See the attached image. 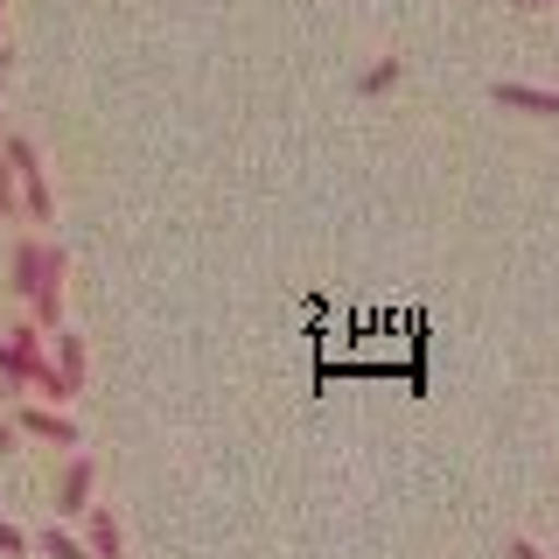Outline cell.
I'll list each match as a JSON object with an SVG mask.
<instances>
[{"label": "cell", "mask_w": 559, "mask_h": 559, "mask_svg": "<svg viewBox=\"0 0 559 559\" xmlns=\"http://www.w3.org/2000/svg\"><path fill=\"white\" fill-rule=\"evenodd\" d=\"M0 154H8V168H14V189H22V210H28L35 224H49V217H57V197H49V175H43V162H35V147H28L22 133H14V140H8Z\"/></svg>", "instance_id": "cell-1"}, {"label": "cell", "mask_w": 559, "mask_h": 559, "mask_svg": "<svg viewBox=\"0 0 559 559\" xmlns=\"http://www.w3.org/2000/svg\"><path fill=\"white\" fill-rule=\"evenodd\" d=\"M63 273H70L63 245H43L35 280H28V308H35V322H43V329H57V314H63Z\"/></svg>", "instance_id": "cell-2"}, {"label": "cell", "mask_w": 559, "mask_h": 559, "mask_svg": "<svg viewBox=\"0 0 559 559\" xmlns=\"http://www.w3.org/2000/svg\"><path fill=\"white\" fill-rule=\"evenodd\" d=\"M489 98L503 105V112H532V119H559V92H538V84H489Z\"/></svg>", "instance_id": "cell-3"}, {"label": "cell", "mask_w": 559, "mask_h": 559, "mask_svg": "<svg viewBox=\"0 0 559 559\" xmlns=\"http://www.w3.org/2000/svg\"><path fill=\"white\" fill-rule=\"evenodd\" d=\"M92 489H98V462H92V454H78V462L63 468V489H57V511H63V518H84V503H92Z\"/></svg>", "instance_id": "cell-4"}, {"label": "cell", "mask_w": 559, "mask_h": 559, "mask_svg": "<svg viewBox=\"0 0 559 559\" xmlns=\"http://www.w3.org/2000/svg\"><path fill=\"white\" fill-rule=\"evenodd\" d=\"M84 518H92V538H84V552H92V559H127V538H119L112 503H84Z\"/></svg>", "instance_id": "cell-5"}, {"label": "cell", "mask_w": 559, "mask_h": 559, "mask_svg": "<svg viewBox=\"0 0 559 559\" xmlns=\"http://www.w3.org/2000/svg\"><path fill=\"white\" fill-rule=\"evenodd\" d=\"M22 433H35V441H57V448H78V427H70L63 413H49V406H28L22 413Z\"/></svg>", "instance_id": "cell-6"}, {"label": "cell", "mask_w": 559, "mask_h": 559, "mask_svg": "<svg viewBox=\"0 0 559 559\" xmlns=\"http://www.w3.org/2000/svg\"><path fill=\"white\" fill-rule=\"evenodd\" d=\"M57 371H63L70 392L84 384V343H78V336H57Z\"/></svg>", "instance_id": "cell-7"}, {"label": "cell", "mask_w": 559, "mask_h": 559, "mask_svg": "<svg viewBox=\"0 0 559 559\" xmlns=\"http://www.w3.org/2000/svg\"><path fill=\"white\" fill-rule=\"evenodd\" d=\"M399 70H406V63H399V57H378L371 70H364V84H357V92H364V98H378V92H392V84H399Z\"/></svg>", "instance_id": "cell-8"}, {"label": "cell", "mask_w": 559, "mask_h": 559, "mask_svg": "<svg viewBox=\"0 0 559 559\" xmlns=\"http://www.w3.org/2000/svg\"><path fill=\"white\" fill-rule=\"evenodd\" d=\"M43 552H49V559H92V552H84V546H78L70 532H57V524L43 532Z\"/></svg>", "instance_id": "cell-9"}, {"label": "cell", "mask_w": 559, "mask_h": 559, "mask_svg": "<svg viewBox=\"0 0 559 559\" xmlns=\"http://www.w3.org/2000/svg\"><path fill=\"white\" fill-rule=\"evenodd\" d=\"M14 203H22V189H14V168H8V154H0V217H14Z\"/></svg>", "instance_id": "cell-10"}, {"label": "cell", "mask_w": 559, "mask_h": 559, "mask_svg": "<svg viewBox=\"0 0 559 559\" xmlns=\"http://www.w3.org/2000/svg\"><path fill=\"white\" fill-rule=\"evenodd\" d=\"M0 552H8V559H22V552H28V538H22V524H8V518H0Z\"/></svg>", "instance_id": "cell-11"}, {"label": "cell", "mask_w": 559, "mask_h": 559, "mask_svg": "<svg viewBox=\"0 0 559 559\" xmlns=\"http://www.w3.org/2000/svg\"><path fill=\"white\" fill-rule=\"evenodd\" d=\"M511 559H546V552H538V546H524V538H518V546H511Z\"/></svg>", "instance_id": "cell-12"}, {"label": "cell", "mask_w": 559, "mask_h": 559, "mask_svg": "<svg viewBox=\"0 0 559 559\" xmlns=\"http://www.w3.org/2000/svg\"><path fill=\"white\" fill-rule=\"evenodd\" d=\"M0 448H14V427H8V413H0Z\"/></svg>", "instance_id": "cell-13"}, {"label": "cell", "mask_w": 559, "mask_h": 559, "mask_svg": "<svg viewBox=\"0 0 559 559\" xmlns=\"http://www.w3.org/2000/svg\"><path fill=\"white\" fill-rule=\"evenodd\" d=\"M518 8H552V0H518Z\"/></svg>", "instance_id": "cell-14"}]
</instances>
